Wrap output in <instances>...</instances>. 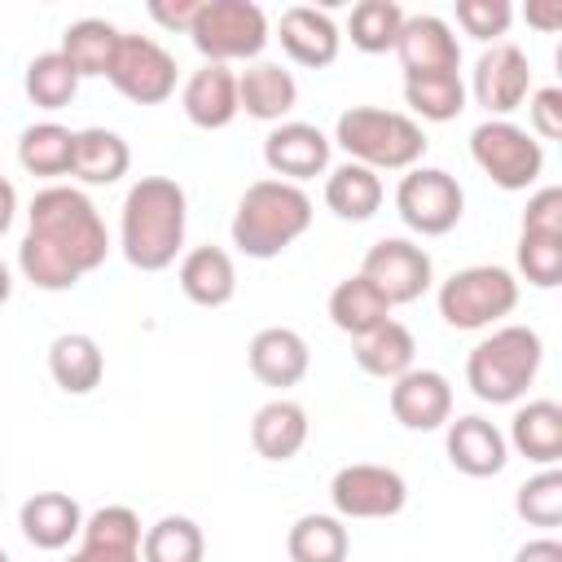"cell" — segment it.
<instances>
[{"label": "cell", "instance_id": "6da1fadb", "mask_svg": "<svg viewBox=\"0 0 562 562\" xmlns=\"http://www.w3.org/2000/svg\"><path fill=\"white\" fill-rule=\"evenodd\" d=\"M110 255L105 220L92 198L75 184H48L26 206V237L18 246V268L35 290L61 294L97 272Z\"/></svg>", "mask_w": 562, "mask_h": 562}, {"label": "cell", "instance_id": "7a4b0ae2", "mask_svg": "<svg viewBox=\"0 0 562 562\" xmlns=\"http://www.w3.org/2000/svg\"><path fill=\"white\" fill-rule=\"evenodd\" d=\"M184 224H189V198L171 176H140L119 215V246L123 259L140 272H162L184 250Z\"/></svg>", "mask_w": 562, "mask_h": 562}, {"label": "cell", "instance_id": "3957f363", "mask_svg": "<svg viewBox=\"0 0 562 562\" xmlns=\"http://www.w3.org/2000/svg\"><path fill=\"white\" fill-rule=\"evenodd\" d=\"M312 215L316 211H312V198L303 193V184H285V180L268 176V180L246 184L228 233L246 259H277L312 228Z\"/></svg>", "mask_w": 562, "mask_h": 562}, {"label": "cell", "instance_id": "277c9868", "mask_svg": "<svg viewBox=\"0 0 562 562\" xmlns=\"http://www.w3.org/2000/svg\"><path fill=\"white\" fill-rule=\"evenodd\" d=\"M347 162H360L369 171H408L426 158V132L404 110H378V105H351L334 123V140Z\"/></svg>", "mask_w": 562, "mask_h": 562}, {"label": "cell", "instance_id": "5b68a950", "mask_svg": "<svg viewBox=\"0 0 562 562\" xmlns=\"http://www.w3.org/2000/svg\"><path fill=\"white\" fill-rule=\"evenodd\" d=\"M544 364V342L531 325H496L465 356V382L483 404H518Z\"/></svg>", "mask_w": 562, "mask_h": 562}, {"label": "cell", "instance_id": "8992f818", "mask_svg": "<svg viewBox=\"0 0 562 562\" xmlns=\"http://www.w3.org/2000/svg\"><path fill=\"white\" fill-rule=\"evenodd\" d=\"M518 307V277L501 263L457 268L439 285V316L452 329H492Z\"/></svg>", "mask_w": 562, "mask_h": 562}, {"label": "cell", "instance_id": "52a82bcc", "mask_svg": "<svg viewBox=\"0 0 562 562\" xmlns=\"http://www.w3.org/2000/svg\"><path fill=\"white\" fill-rule=\"evenodd\" d=\"M189 40L206 61L228 66V61H259L272 35H268V13L255 0H202Z\"/></svg>", "mask_w": 562, "mask_h": 562}, {"label": "cell", "instance_id": "ba28073f", "mask_svg": "<svg viewBox=\"0 0 562 562\" xmlns=\"http://www.w3.org/2000/svg\"><path fill=\"white\" fill-rule=\"evenodd\" d=\"M470 158L505 193L531 189L540 180V171H544V145L527 127H518L509 119H483L470 132Z\"/></svg>", "mask_w": 562, "mask_h": 562}, {"label": "cell", "instance_id": "9c48e42d", "mask_svg": "<svg viewBox=\"0 0 562 562\" xmlns=\"http://www.w3.org/2000/svg\"><path fill=\"white\" fill-rule=\"evenodd\" d=\"M395 211L417 237H443L465 215V189L443 167H408L395 184Z\"/></svg>", "mask_w": 562, "mask_h": 562}, {"label": "cell", "instance_id": "30bf717a", "mask_svg": "<svg viewBox=\"0 0 562 562\" xmlns=\"http://www.w3.org/2000/svg\"><path fill=\"white\" fill-rule=\"evenodd\" d=\"M105 79H110V88H114L119 97H127V101H136V105H162V101L176 92L180 66H176V57H171L154 35H132V31H123Z\"/></svg>", "mask_w": 562, "mask_h": 562}, {"label": "cell", "instance_id": "8fae6325", "mask_svg": "<svg viewBox=\"0 0 562 562\" xmlns=\"http://www.w3.org/2000/svg\"><path fill=\"white\" fill-rule=\"evenodd\" d=\"M329 501H334L338 518H395L408 505V483L391 465L351 461V465L334 470Z\"/></svg>", "mask_w": 562, "mask_h": 562}, {"label": "cell", "instance_id": "7c38bea8", "mask_svg": "<svg viewBox=\"0 0 562 562\" xmlns=\"http://www.w3.org/2000/svg\"><path fill=\"white\" fill-rule=\"evenodd\" d=\"M360 277H369L382 290V299L400 307V303H417L435 285V263L426 246H417L413 237H378L364 250Z\"/></svg>", "mask_w": 562, "mask_h": 562}, {"label": "cell", "instance_id": "4fadbf2b", "mask_svg": "<svg viewBox=\"0 0 562 562\" xmlns=\"http://www.w3.org/2000/svg\"><path fill=\"white\" fill-rule=\"evenodd\" d=\"M474 105L487 110V119H509L514 110L527 105L531 97V61L518 44L501 40V44H487L474 61V75H470V88Z\"/></svg>", "mask_w": 562, "mask_h": 562}, {"label": "cell", "instance_id": "5bb4252c", "mask_svg": "<svg viewBox=\"0 0 562 562\" xmlns=\"http://www.w3.org/2000/svg\"><path fill=\"white\" fill-rule=\"evenodd\" d=\"M329 149H334L329 136L316 123H299V119L277 123L263 136V162H268L272 180H285V184H303L312 176H325Z\"/></svg>", "mask_w": 562, "mask_h": 562}, {"label": "cell", "instance_id": "9a60e30c", "mask_svg": "<svg viewBox=\"0 0 562 562\" xmlns=\"http://www.w3.org/2000/svg\"><path fill=\"white\" fill-rule=\"evenodd\" d=\"M395 57L404 66V79H426V75H457L461 70V44L452 26L435 13H413L400 26Z\"/></svg>", "mask_w": 562, "mask_h": 562}, {"label": "cell", "instance_id": "2e32d148", "mask_svg": "<svg viewBox=\"0 0 562 562\" xmlns=\"http://www.w3.org/2000/svg\"><path fill=\"white\" fill-rule=\"evenodd\" d=\"M391 417L404 430H439L452 422V382L439 369H408L391 382Z\"/></svg>", "mask_w": 562, "mask_h": 562}, {"label": "cell", "instance_id": "e0dca14e", "mask_svg": "<svg viewBox=\"0 0 562 562\" xmlns=\"http://www.w3.org/2000/svg\"><path fill=\"white\" fill-rule=\"evenodd\" d=\"M140 518L127 505H101L83 518L79 549L66 562H140Z\"/></svg>", "mask_w": 562, "mask_h": 562}, {"label": "cell", "instance_id": "ac0fdd59", "mask_svg": "<svg viewBox=\"0 0 562 562\" xmlns=\"http://www.w3.org/2000/svg\"><path fill=\"white\" fill-rule=\"evenodd\" d=\"M277 40L285 48V57L294 66H307V70H321V66H334L338 48H342V31L338 22L325 13V9H312V4H290L277 22Z\"/></svg>", "mask_w": 562, "mask_h": 562}, {"label": "cell", "instance_id": "d6986e66", "mask_svg": "<svg viewBox=\"0 0 562 562\" xmlns=\"http://www.w3.org/2000/svg\"><path fill=\"white\" fill-rule=\"evenodd\" d=\"M180 110L193 127L202 132H220L228 127L241 110H237V70L233 66H215V61H202L184 88H180Z\"/></svg>", "mask_w": 562, "mask_h": 562}, {"label": "cell", "instance_id": "ffe728a7", "mask_svg": "<svg viewBox=\"0 0 562 562\" xmlns=\"http://www.w3.org/2000/svg\"><path fill=\"white\" fill-rule=\"evenodd\" d=\"M246 360H250V373L263 382V386H299L307 364H312V351H307V338L290 325H268L250 338L246 347Z\"/></svg>", "mask_w": 562, "mask_h": 562}, {"label": "cell", "instance_id": "44dd1931", "mask_svg": "<svg viewBox=\"0 0 562 562\" xmlns=\"http://www.w3.org/2000/svg\"><path fill=\"white\" fill-rule=\"evenodd\" d=\"M443 448H448L452 470H461V474H470V479H492V474H501L505 461H509L505 435H501L487 417H479V413H465V417L448 422Z\"/></svg>", "mask_w": 562, "mask_h": 562}, {"label": "cell", "instance_id": "7402d4cb", "mask_svg": "<svg viewBox=\"0 0 562 562\" xmlns=\"http://www.w3.org/2000/svg\"><path fill=\"white\" fill-rule=\"evenodd\" d=\"M299 105V83L281 61H246L237 75V110H246L259 123H285V114Z\"/></svg>", "mask_w": 562, "mask_h": 562}, {"label": "cell", "instance_id": "603a6c76", "mask_svg": "<svg viewBox=\"0 0 562 562\" xmlns=\"http://www.w3.org/2000/svg\"><path fill=\"white\" fill-rule=\"evenodd\" d=\"M176 281L184 290L189 303L198 307H224L233 294H237V268H233V255L224 246H193L180 255V268H176Z\"/></svg>", "mask_w": 562, "mask_h": 562}, {"label": "cell", "instance_id": "cb8c5ba5", "mask_svg": "<svg viewBox=\"0 0 562 562\" xmlns=\"http://www.w3.org/2000/svg\"><path fill=\"white\" fill-rule=\"evenodd\" d=\"M18 527H22L26 544H35L44 553H57L83 531V509L66 492H35L31 501H22Z\"/></svg>", "mask_w": 562, "mask_h": 562}, {"label": "cell", "instance_id": "d4e9b609", "mask_svg": "<svg viewBox=\"0 0 562 562\" xmlns=\"http://www.w3.org/2000/svg\"><path fill=\"white\" fill-rule=\"evenodd\" d=\"M307 430H312V422H307L303 404H294L285 395L281 400H268L250 417V443H255V452L263 461H290V457H299L303 443H307Z\"/></svg>", "mask_w": 562, "mask_h": 562}, {"label": "cell", "instance_id": "484cf974", "mask_svg": "<svg viewBox=\"0 0 562 562\" xmlns=\"http://www.w3.org/2000/svg\"><path fill=\"white\" fill-rule=\"evenodd\" d=\"M505 443L518 457L536 461L540 470L544 465H558L562 461V404H553V400H527V404H518Z\"/></svg>", "mask_w": 562, "mask_h": 562}, {"label": "cell", "instance_id": "4316f807", "mask_svg": "<svg viewBox=\"0 0 562 562\" xmlns=\"http://www.w3.org/2000/svg\"><path fill=\"white\" fill-rule=\"evenodd\" d=\"M48 373L66 395H88L105 378V351L92 334H79V329L57 334L48 342Z\"/></svg>", "mask_w": 562, "mask_h": 562}, {"label": "cell", "instance_id": "83f0119b", "mask_svg": "<svg viewBox=\"0 0 562 562\" xmlns=\"http://www.w3.org/2000/svg\"><path fill=\"white\" fill-rule=\"evenodd\" d=\"M329 321L334 329H342L347 338H364L373 334L378 325L391 321V303L382 299V290L369 281V277H342L334 290H329Z\"/></svg>", "mask_w": 562, "mask_h": 562}, {"label": "cell", "instance_id": "f1b7e54d", "mask_svg": "<svg viewBox=\"0 0 562 562\" xmlns=\"http://www.w3.org/2000/svg\"><path fill=\"white\" fill-rule=\"evenodd\" d=\"M132 167V149L119 132L110 127H83L75 132V162H70V176L83 180V184H114L123 180Z\"/></svg>", "mask_w": 562, "mask_h": 562}, {"label": "cell", "instance_id": "f546056e", "mask_svg": "<svg viewBox=\"0 0 562 562\" xmlns=\"http://www.w3.org/2000/svg\"><path fill=\"white\" fill-rule=\"evenodd\" d=\"M382 198H386L382 176L369 171V167H360V162H342V167H334L325 176V206L338 220H351V224L373 220L382 211Z\"/></svg>", "mask_w": 562, "mask_h": 562}, {"label": "cell", "instance_id": "4dcf8cb0", "mask_svg": "<svg viewBox=\"0 0 562 562\" xmlns=\"http://www.w3.org/2000/svg\"><path fill=\"white\" fill-rule=\"evenodd\" d=\"M351 342H356V347H351L356 364H360L369 378H382V382H395V378L408 373L413 360H417V338H413V329L400 325V321H386V325H378L373 334L351 338Z\"/></svg>", "mask_w": 562, "mask_h": 562}, {"label": "cell", "instance_id": "1f68e13d", "mask_svg": "<svg viewBox=\"0 0 562 562\" xmlns=\"http://www.w3.org/2000/svg\"><path fill=\"white\" fill-rule=\"evenodd\" d=\"M119 35L123 31L114 22H105V18H79V22H70L61 31V48L57 53L75 66L79 79H92V75L105 79L110 61H114V48H119Z\"/></svg>", "mask_w": 562, "mask_h": 562}, {"label": "cell", "instance_id": "d6a6232c", "mask_svg": "<svg viewBox=\"0 0 562 562\" xmlns=\"http://www.w3.org/2000/svg\"><path fill=\"white\" fill-rule=\"evenodd\" d=\"M18 162L26 176H70V162H75V132L44 119V123H31L22 136H18Z\"/></svg>", "mask_w": 562, "mask_h": 562}, {"label": "cell", "instance_id": "836d02e7", "mask_svg": "<svg viewBox=\"0 0 562 562\" xmlns=\"http://www.w3.org/2000/svg\"><path fill=\"white\" fill-rule=\"evenodd\" d=\"M290 562H347L351 536L338 514H303L285 536Z\"/></svg>", "mask_w": 562, "mask_h": 562}, {"label": "cell", "instance_id": "e575fe53", "mask_svg": "<svg viewBox=\"0 0 562 562\" xmlns=\"http://www.w3.org/2000/svg\"><path fill=\"white\" fill-rule=\"evenodd\" d=\"M465 101H470V92H465L461 70H457V75L404 79V105H408V119H422V123H452V119L465 110Z\"/></svg>", "mask_w": 562, "mask_h": 562}, {"label": "cell", "instance_id": "d590c367", "mask_svg": "<svg viewBox=\"0 0 562 562\" xmlns=\"http://www.w3.org/2000/svg\"><path fill=\"white\" fill-rule=\"evenodd\" d=\"M202 558H206V536L184 514H167L140 536V562H202Z\"/></svg>", "mask_w": 562, "mask_h": 562}, {"label": "cell", "instance_id": "8d00e7d4", "mask_svg": "<svg viewBox=\"0 0 562 562\" xmlns=\"http://www.w3.org/2000/svg\"><path fill=\"white\" fill-rule=\"evenodd\" d=\"M79 83H83V79L75 75V66H70L57 48L31 57V61H26V75H22V88H26L31 105H40V110H66V105L75 101Z\"/></svg>", "mask_w": 562, "mask_h": 562}, {"label": "cell", "instance_id": "74e56055", "mask_svg": "<svg viewBox=\"0 0 562 562\" xmlns=\"http://www.w3.org/2000/svg\"><path fill=\"white\" fill-rule=\"evenodd\" d=\"M404 9L395 0H360L347 18V35L360 53H395L400 26H404Z\"/></svg>", "mask_w": 562, "mask_h": 562}, {"label": "cell", "instance_id": "f35d334b", "mask_svg": "<svg viewBox=\"0 0 562 562\" xmlns=\"http://www.w3.org/2000/svg\"><path fill=\"white\" fill-rule=\"evenodd\" d=\"M514 509L522 522L531 527H558L562 522V470L558 465H544L540 474H531L518 496H514Z\"/></svg>", "mask_w": 562, "mask_h": 562}, {"label": "cell", "instance_id": "ab89813d", "mask_svg": "<svg viewBox=\"0 0 562 562\" xmlns=\"http://www.w3.org/2000/svg\"><path fill=\"white\" fill-rule=\"evenodd\" d=\"M518 272L536 290H553L562 281V237L518 233Z\"/></svg>", "mask_w": 562, "mask_h": 562}, {"label": "cell", "instance_id": "60d3db41", "mask_svg": "<svg viewBox=\"0 0 562 562\" xmlns=\"http://www.w3.org/2000/svg\"><path fill=\"white\" fill-rule=\"evenodd\" d=\"M509 22H514L509 0H457V26L479 44H501Z\"/></svg>", "mask_w": 562, "mask_h": 562}, {"label": "cell", "instance_id": "b9f144b4", "mask_svg": "<svg viewBox=\"0 0 562 562\" xmlns=\"http://www.w3.org/2000/svg\"><path fill=\"white\" fill-rule=\"evenodd\" d=\"M518 233H544V237H562V189L558 184H544L527 198V211H522V228Z\"/></svg>", "mask_w": 562, "mask_h": 562}, {"label": "cell", "instance_id": "7bdbcfd3", "mask_svg": "<svg viewBox=\"0 0 562 562\" xmlns=\"http://www.w3.org/2000/svg\"><path fill=\"white\" fill-rule=\"evenodd\" d=\"M527 123L536 140H558L562 136V88H531L527 97Z\"/></svg>", "mask_w": 562, "mask_h": 562}, {"label": "cell", "instance_id": "ee69618b", "mask_svg": "<svg viewBox=\"0 0 562 562\" xmlns=\"http://www.w3.org/2000/svg\"><path fill=\"white\" fill-rule=\"evenodd\" d=\"M198 9H202V0H149V18H154L158 26H167V31H184V35H189Z\"/></svg>", "mask_w": 562, "mask_h": 562}, {"label": "cell", "instance_id": "f6af8a7d", "mask_svg": "<svg viewBox=\"0 0 562 562\" xmlns=\"http://www.w3.org/2000/svg\"><path fill=\"white\" fill-rule=\"evenodd\" d=\"M522 18L536 26V31H558L562 26V0H531L522 9Z\"/></svg>", "mask_w": 562, "mask_h": 562}, {"label": "cell", "instance_id": "bcb514c9", "mask_svg": "<svg viewBox=\"0 0 562 562\" xmlns=\"http://www.w3.org/2000/svg\"><path fill=\"white\" fill-rule=\"evenodd\" d=\"M514 562H562V540H553V536L527 540V544L514 553Z\"/></svg>", "mask_w": 562, "mask_h": 562}, {"label": "cell", "instance_id": "7dc6e473", "mask_svg": "<svg viewBox=\"0 0 562 562\" xmlns=\"http://www.w3.org/2000/svg\"><path fill=\"white\" fill-rule=\"evenodd\" d=\"M13 215H18V189L0 176V237L9 233V224H13Z\"/></svg>", "mask_w": 562, "mask_h": 562}, {"label": "cell", "instance_id": "c3c4849f", "mask_svg": "<svg viewBox=\"0 0 562 562\" xmlns=\"http://www.w3.org/2000/svg\"><path fill=\"white\" fill-rule=\"evenodd\" d=\"M9 294H13V277H9V268L0 259V303H9Z\"/></svg>", "mask_w": 562, "mask_h": 562}, {"label": "cell", "instance_id": "681fc988", "mask_svg": "<svg viewBox=\"0 0 562 562\" xmlns=\"http://www.w3.org/2000/svg\"><path fill=\"white\" fill-rule=\"evenodd\" d=\"M0 562H13V558H9V553H4V549H0Z\"/></svg>", "mask_w": 562, "mask_h": 562}]
</instances>
